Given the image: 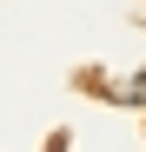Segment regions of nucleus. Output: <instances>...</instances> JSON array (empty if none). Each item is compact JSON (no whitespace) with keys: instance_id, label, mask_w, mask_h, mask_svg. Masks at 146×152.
I'll use <instances>...</instances> for the list:
<instances>
[{"instance_id":"nucleus-1","label":"nucleus","mask_w":146,"mask_h":152,"mask_svg":"<svg viewBox=\"0 0 146 152\" xmlns=\"http://www.w3.org/2000/svg\"><path fill=\"white\" fill-rule=\"evenodd\" d=\"M119 99H146V73H139V80H126V86H119Z\"/></svg>"},{"instance_id":"nucleus-2","label":"nucleus","mask_w":146,"mask_h":152,"mask_svg":"<svg viewBox=\"0 0 146 152\" xmlns=\"http://www.w3.org/2000/svg\"><path fill=\"white\" fill-rule=\"evenodd\" d=\"M53 152H66V145H60V139H53Z\"/></svg>"}]
</instances>
